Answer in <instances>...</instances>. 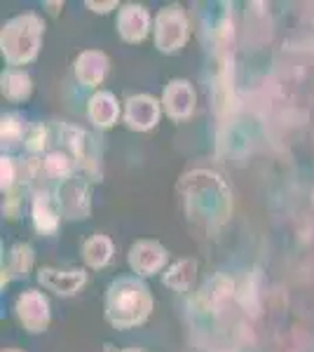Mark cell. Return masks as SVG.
Returning <instances> with one entry per match:
<instances>
[{"instance_id": "cell-21", "label": "cell", "mask_w": 314, "mask_h": 352, "mask_svg": "<svg viewBox=\"0 0 314 352\" xmlns=\"http://www.w3.org/2000/svg\"><path fill=\"white\" fill-rule=\"evenodd\" d=\"M45 144H47V129H45L43 124H36V127L28 129L26 141H24V146H26L28 151L38 153V151L45 148Z\"/></svg>"}, {"instance_id": "cell-1", "label": "cell", "mask_w": 314, "mask_h": 352, "mask_svg": "<svg viewBox=\"0 0 314 352\" xmlns=\"http://www.w3.org/2000/svg\"><path fill=\"white\" fill-rule=\"evenodd\" d=\"M153 308V298L148 287L136 277H120L108 287L106 317L113 327L129 329L148 320Z\"/></svg>"}, {"instance_id": "cell-22", "label": "cell", "mask_w": 314, "mask_h": 352, "mask_svg": "<svg viewBox=\"0 0 314 352\" xmlns=\"http://www.w3.org/2000/svg\"><path fill=\"white\" fill-rule=\"evenodd\" d=\"M14 179H16L14 164H12V160H10V157L3 155V190H8L10 186L14 184Z\"/></svg>"}, {"instance_id": "cell-24", "label": "cell", "mask_w": 314, "mask_h": 352, "mask_svg": "<svg viewBox=\"0 0 314 352\" xmlns=\"http://www.w3.org/2000/svg\"><path fill=\"white\" fill-rule=\"evenodd\" d=\"M8 352H14V350H8Z\"/></svg>"}, {"instance_id": "cell-8", "label": "cell", "mask_w": 314, "mask_h": 352, "mask_svg": "<svg viewBox=\"0 0 314 352\" xmlns=\"http://www.w3.org/2000/svg\"><path fill=\"white\" fill-rule=\"evenodd\" d=\"M148 28H150V16H148L146 8L141 5H124L117 14V31L120 36L127 43H139L148 36Z\"/></svg>"}, {"instance_id": "cell-4", "label": "cell", "mask_w": 314, "mask_h": 352, "mask_svg": "<svg viewBox=\"0 0 314 352\" xmlns=\"http://www.w3.org/2000/svg\"><path fill=\"white\" fill-rule=\"evenodd\" d=\"M59 209L66 214L68 219H87L89 214V192L85 181H80L78 176H71L61 184L59 197H56Z\"/></svg>"}, {"instance_id": "cell-16", "label": "cell", "mask_w": 314, "mask_h": 352, "mask_svg": "<svg viewBox=\"0 0 314 352\" xmlns=\"http://www.w3.org/2000/svg\"><path fill=\"white\" fill-rule=\"evenodd\" d=\"M3 94L10 101H21L31 94V78L19 68H8L3 73Z\"/></svg>"}, {"instance_id": "cell-7", "label": "cell", "mask_w": 314, "mask_h": 352, "mask_svg": "<svg viewBox=\"0 0 314 352\" xmlns=\"http://www.w3.org/2000/svg\"><path fill=\"white\" fill-rule=\"evenodd\" d=\"M162 104L174 120H186L195 111V89L188 80H171L162 94Z\"/></svg>"}, {"instance_id": "cell-17", "label": "cell", "mask_w": 314, "mask_h": 352, "mask_svg": "<svg viewBox=\"0 0 314 352\" xmlns=\"http://www.w3.org/2000/svg\"><path fill=\"white\" fill-rule=\"evenodd\" d=\"M232 296V280H227V277L223 275H216L214 280H209V285L202 289V294H199V300H204L207 303V308H218L223 300H227Z\"/></svg>"}, {"instance_id": "cell-9", "label": "cell", "mask_w": 314, "mask_h": 352, "mask_svg": "<svg viewBox=\"0 0 314 352\" xmlns=\"http://www.w3.org/2000/svg\"><path fill=\"white\" fill-rule=\"evenodd\" d=\"M159 118V106L155 99L141 94V96H131L127 101V113H124V120L131 129H139V132H146L153 124H157Z\"/></svg>"}, {"instance_id": "cell-3", "label": "cell", "mask_w": 314, "mask_h": 352, "mask_svg": "<svg viewBox=\"0 0 314 352\" xmlns=\"http://www.w3.org/2000/svg\"><path fill=\"white\" fill-rule=\"evenodd\" d=\"M188 38V21L179 5H169L155 19V41L162 52H176Z\"/></svg>"}, {"instance_id": "cell-20", "label": "cell", "mask_w": 314, "mask_h": 352, "mask_svg": "<svg viewBox=\"0 0 314 352\" xmlns=\"http://www.w3.org/2000/svg\"><path fill=\"white\" fill-rule=\"evenodd\" d=\"M3 146H14L16 141L21 139V134H24V122H21V118L16 116V113H8V116H3Z\"/></svg>"}, {"instance_id": "cell-2", "label": "cell", "mask_w": 314, "mask_h": 352, "mask_svg": "<svg viewBox=\"0 0 314 352\" xmlns=\"http://www.w3.org/2000/svg\"><path fill=\"white\" fill-rule=\"evenodd\" d=\"M40 36H43V24L36 14L14 16L12 21L3 26V36H0L5 59L12 66L31 61L38 54Z\"/></svg>"}, {"instance_id": "cell-12", "label": "cell", "mask_w": 314, "mask_h": 352, "mask_svg": "<svg viewBox=\"0 0 314 352\" xmlns=\"http://www.w3.org/2000/svg\"><path fill=\"white\" fill-rule=\"evenodd\" d=\"M106 71H108V59L104 52H85L76 64L78 80L85 87H96V85L104 80Z\"/></svg>"}, {"instance_id": "cell-23", "label": "cell", "mask_w": 314, "mask_h": 352, "mask_svg": "<svg viewBox=\"0 0 314 352\" xmlns=\"http://www.w3.org/2000/svg\"><path fill=\"white\" fill-rule=\"evenodd\" d=\"M106 352H141V350H117L113 345H106Z\"/></svg>"}, {"instance_id": "cell-6", "label": "cell", "mask_w": 314, "mask_h": 352, "mask_svg": "<svg viewBox=\"0 0 314 352\" xmlns=\"http://www.w3.org/2000/svg\"><path fill=\"white\" fill-rule=\"evenodd\" d=\"M164 263H167V252H164V247L157 242L141 240V242H136L129 252V265L136 275H153V272H157Z\"/></svg>"}, {"instance_id": "cell-15", "label": "cell", "mask_w": 314, "mask_h": 352, "mask_svg": "<svg viewBox=\"0 0 314 352\" xmlns=\"http://www.w3.org/2000/svg\"><path fill=\"white\" fill-rule=\"evenodd\" d=\"M82 256L87 261V265H92V268H104L108 261L113 258V244L106 235H94L85 242Z\"/></svg>"}, {"instance_id": "cell-19", "label": "cell", "mask_w": 314, "mask_h": 352, "mask_svg": "<svg viewBox=\"0 0 314 352\" xmlns=\"http://www.w3.org/2000/svg\"><path fill=\"white\" fill-rule=\"evenodd\" d=\"M33 263V249L28 244H14L10 252V272L12 275H26Z\"/></svg>"}, {"instance_id": "cell-11", "label": "cell", "mask_w": 314, "mask_h": 352, "mask_svg": "<svg viewBox=\"0 0 314 352\" xmlns=\"http://www.w3.org/2000/svg\"><path fill=\"white\" fill-rule=\"evenodd\" d=\"M31 214H33V226L40 232H54L56 226H59V217L61 209L47 192H36L31 204Z\"/></svg>"}, {"instance_id": "cell-5", "label": "cell", "mask_w": 314, "mask_h": 352, "mask_svg": "<svg viewBox=\"0 0 314 352\" xmlns=\"http://www.w3.org/2000/svg\"><path fill=\"white\" fill-rule=\"evenodd\" d=\"M16 312H19V320L24 322L28 331H45L49 322V305L47 298L38 292H24L16 298Z\"/></svg>"}, {"instance_id": "cell-13", "label": "cell", "mask_w": 314, "mask_h": 352, "mask_svg": "<svg viewBox=\"0 0 314 352\" xmlns=\"http://www.w3.org/2000/svg\"><path fill=\"white\" fill-rule=\"evenodd\" d=\"M87 116L89 120L99 127H111L115 124L117 116H120V109H117V101L113 99L111 92H99L89 99V109H87Z\"/></svg>"}, {"instance_id": "cell-18", "label": "cell", "mask_w": 314, "mask_h": 352, "mask_svg": "<svg viewBox=\"0 0 314 352\" xmlns=\"http://www.w3.org/2000/svg\"><path fill=\"white\" fill-rule=\"evenodd\" d=\"M40 167H43V172H45V174H47V176H54V179H71L76 162H73V157L68 155V153L54 151V153H49V155L45 157Z\"/></svg>"}, {"instance_id": "cell-10", "label": "cell", "mask_w": 314, "mask_h": 352, "mask_svg": "<svg viewBox=\"0 0 314 352\" xmlns=\"http://www.w3.org/2000/svg\"><path fill=\"white\" fill-rule=\"evenodd\" d=\"M38 280H40V285L47 287L49 292L71 296V294H76L78 289L85 285L87 275H85L82 270H52V268H43V270L38 272Z\"/></svg>"}, {"instance_id": "cell-14", "label": "cell", "mask_w": 314, "mask_h": 352, "mask_svg": "<svg viewBox=\"0 0 314 352\" xmlns=\"http://www.w3.org/2000/svg\"><path fill=\"white\" fill-rule=\"evenodd\" d=\"M195 275H197V263L190 258H183L176 265H171L169 272H164V285L176 289V292H188V289L195 285Z\"/></svg>"}]
</instances>
